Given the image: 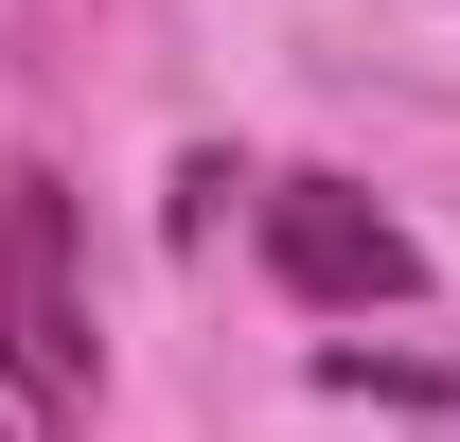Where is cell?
Wrapping results in <instances>:
<instances>
[{"instance_id": "6da1fadb", "label": "cell", "mask_w": 460, "mask_h": 442, "mask_svg": "<svg viewBox=\"0 0 460 442\" xmlns=\"http://www.w3.org/2000/svg\"><path fill=\"white\" fill-rule=\"evenodd\" d=\"M0 372L18 425H89L107 407V336H89V248H71V177H0Z\"/></svg>"}, {"instance_id": "7a4b0ae2", "label": "cell", "mask_w": 460, "mask_h": 442, "mask_svg": "<svg viewBox=\"0 0 460 442\" xmlns=\"http://www.w3.org/2000/svg\"><path fill=\"white\" fill-rule=\"evenodd\" d=\"M266 266H284L301 301H407L425 248H407V213H372L354 177H266Z\"/></svg>"}]
</instances>
